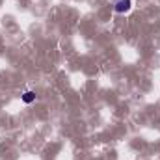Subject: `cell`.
Returning a JSON list of instances; mask_svg holds the SVG:
<instances>
[{
	"label": "cell",
	"mask_w": 160,
	"mask_h": 160,
	"mask_svg": "<svg viewBox=\"0 0 160 160\" xmlns=\"http://www.w3.org/2000/svg\"><path fill=\"white\" fill-rule=\"evenodd\" d=\"M132 8V0H114V9L118 13H127Z\"/></svg>",
	"instance_id": "cell-1"
},
{
	"label": "cell",
	"mask_w": 160,
	"mask_h": 160,
	"mask_svg": "<svg viewBox=\"0 0 160 160\" xmlns=\"http://www.w3.org/2000/svg\"><path fill=\"white\" fill-rule=\"evenodd\" d=\"M22 101H24V102H28V104H30V102H34V101H36V93H34V91H26V93L22 95Z\"/></svg>",
	"instance_id": "cell-2"
}]
</instances>
